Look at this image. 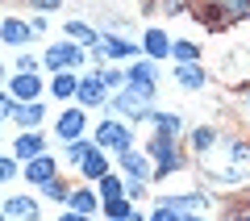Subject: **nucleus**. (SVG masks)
<instances>
[{
	"label": "nucleus",
	"mask_w": 250,
	"mask_h": 221,
	"mask_svg": "<svg viewBox=\"0 0 250 221\" xmlns=\"http://www.w3.org/2000/svg\"><path fill=\"white\" fill-rule=\"evenodd\" d=\"M38 9H54V4H59V0H34Z\"/></svg>",
	"instance_id": "36"
},
{
	"label": "nucleus",
	"mask_w": 250,
	"mask_h": 221,
	"mask_svg": "<svg viewBox=\"0 0 250 221\" xmlns=\"http://www.w3.org/2000/svg\"><path fill=\"white\" fill-rule=\"evenodd\" d=\"M13 155H17V159H38V155H42V138H38V133H21L17 146H13Z\"/></svg>",
	"instance_id": "15"
},
{
	"label": "nucleus",
	"mask_w": 250,
	"mask_h": 221,
	"mask_svg": "<svg viewBox=\"0 0 250 221\" xmlns=\"http://www.w3.org/2000/svg\"><path fill=\"white\" fill-rule=\"evenodd\" d=\"M4 213L17 217V221H38V204L29 200V196H13V200L4 204Z\"/></svg>",
	"instance_id": "14"
},
{
	"label": "nucleus",
	"mask_w": 250,
	"mask_h": 221,
	"mask_svg": "<svg viewBox=\"0 0 250 221\" xmlns=\"http://www.w3.org/2000/svg\"><path fill=\"white\" fill-rule=\"evenodd\" d=\"M213 142H217L213 130H196L192 133V146H196V151H213Z\"/></svg>",
	"instance_id": "27"
},
{
	"label": "nucleus",
	"mask_w": 250,
	"mask_h": 221,
	"mask_svg": "<svg viewBox=\"0 0 250 221\" xmlns=\"http://www.w3.org/2000/svg\"><path fill=\"white\" fill-rule=\"evenodd\" d=\"M171 54H175V63H196V46H192V42H175Z\"/></svg>",
	"instance_id": "26"
},
{
	"label": "nucleus",
	"mask_w": 250,
	"mask_h": 221,
	"mask_svg": "<svg viewBox=\"0 0 250 221\" xmlns=\"http://www.w3.org/2000/svg\"><path fill=\"white\" fill-rule=\"evenodd\" d=\"M42 192L50 196V200H67V196H71V192H67V188L59 184V179H50V184H42Z\"/></svg>",
	"instance_id": "31"
},
{
	"label": "nucleus",
	"mask_w": 250,
	"mask_h": 221,
	"mask_svg": "<svg viewBox=\"0 0 250 221\" xmlns=\"http://www.w3.org/2000/svg\"><path fill=\"white\" fill-rule=\"evenodd\" d=\"M150 121H154V125H159V130H163V133H179V130H184V121H179V117H175V113H154V117H150Z\"/></svg>",
	"instance_id": "21"
},
{
	"label": "nucleus",
	"mask_w": 250,
	"mask_h": 221,
	"mask_svg": "<svg viewBox=\"0 0 250 221\" xmlns=\"http://www.w3.org/2000/svg\"><path fill=\"white\" fill-rule=\"evenodd\" d=\"M175 133H163V130H154V138H150V155L159 159V167L163 171H179V159H175Z\"/></svg>",
	"instance_id": "5"
},
{
	"label": "nucleus",
	"mask_w": 250,
	"mask_h": 221,
	"mask_svg": "<svg viewBox=\"0 0 250 221\" xmlns=\"http://www.w3.org/2000/svg\"><path fill=\"white\" fill-rule=\"evenodd\" d=\"M121 167L129 171L134 179H146V176H150V163H146L138 151H125V155H121Z\"/></svg>",
	"instance_id": "16"
},
{
	"label": "nucleus",
	"mask_w": 250,
	"mask_h": 221,
	"mask_svg": "<svg viewBox=\"0 0 250 221\" xmlns=\"http://www.w3.org/2000/svg\"><path fill=\"white\" fill-rule=\"evenodd\" d=\"M71 159H75V167H80L83 176L104 179V155H100L96 146H88V142H71Z\"/></svg>",
	"instance_id": "2"
},
{
	"label": "nucleus",
	"mask_w": 250,
	"mask_h": 221,
	"mask_svg": "<svg viewBox=\"0 0 250 221\" xmlns=\"http://www.w3.org/2000/svg\"><path fill=\"white\" fill-rule=\"evenodd\" d=\"M13 176H17V159L0 155V184H4V179H13Z\"/></svg>",
	"instance_id": "32"
},
{
	"label": "nucleus",
	"mask_w": 250,
	"mask_h": 221,
	"mask_svg": "<svg viewBox=\"0 0 250 221\" xmlns=\"http://www.w3.org/2000/svg\"><path fill=\"white\" fill-rule=\"evenodd\" d=\"M67 34H71V38H80V42H96V34H92V29L83 25V21H67Z\"/></svg>",
	"instance_id": "28"
},
{
	"label": "nucleus",
	"mask_w": 250,
	"mask_h": 221,
	"mask_svg": "<svg viewBox=\"0 0 250 221\" xmlns=\"http://www.w3.org/2000/svg\"><path fill=\"white\" fill-rule=\"evenodd\" d=\"M150 92H138V88H129V92H121L117 96V113H125V117H150Z\"/></svg>",
	"instance_id": "4"
},
{
	"label": "nucleus",
	"mask_w": 250,
	"mask_h": 221,
	"mask_svg": "<svg viewBox=\"0 0 250 221\" xmlns=\"http://www.w3.org/2000/svg\"><path fill=\"white\" fill-rule=\"evenodd\" d=\"M121 179H117V176H104V179H100V196H104V200H121Z\"/></svg>",
	"instance_id": "22"
},
{
	"label": "nucleus",
	"mask_w": 250,
	"mask_h": 221,
	"mask_svg": "<svg viewBox=\"0 0 250 221\" xmlns=\"http://www.w3.org/2000/svg\"><path fill=\"white\" fill-rule=\"evenodd\" d=\"M29 34H34V29H29V25H21L17 17H13V21H4V42L21 46V42H29Z\"/></svg>",
	"instance_id": "19"
},
{
	"label": "nucleus",
	"mask_w": 250,
	"mask_h": 221,
	"mask_svg": "<svg viewBox=\"0 0 250 221\" xmlns=\"http://www.w3.org/2000/svg\"><path fill=\"white\" fill-rule=\"evenodd\" d=\"M62 221H83V213H67V217H62Z\"/></svg>",
	"instance_id": "37"
},
{
	"label": "nucleus",
	"mask_w": 250,
	"mask_h": 221,
	"mask_svg": "<svg viewBox=\"0 0 250 221\" xmlns=\"http://www.w3.org/2000/svg\"><path fill=\"white\" fill-rule=\"evenodd\" d=\"M205 176L217 179V184L250 179V146L246 142H217V151L205 155Z\"/></svg>",
	"instance_id": "1"
},
{
	"label": "nucleus",
	"mask_w": 250,
	"mask_h": 221,
	"mask_svg": "<svg viewBox=\"0 0 250 221\" xmlns=\"http://www.w3.org/2000/svg\"><path fill=\"white\" fill-rule=\"evenodd\" d=\"M75 88H80V84H75L71 75H54V88L50 92H54V96H75Z\"/></svg>",
	"instance_id": "25"
},
{
	"label": "nucleus",
	"mask_w": 250,
	"mask_h": 221,
	"mask_svg": "<svg viewBox=\"0 0 250 221\" xmlns=\"http://www.w3.org/2000/svg\"><path fill=\"white\" fill-rule=\"evenodd\" d=\"M80 133H83V109H67V113L59 117V138L80 142Z\"/></svg>",
	"instance_id": "9"
},
{
	"label": "nucleus",
	"mask_w": 250,
	"mask_h": 221,
	"mask_svg": "<svg viewBox=\"0 0 250 221\" xmlns=\"http://www.w3.org/2000/svg\"><path fill=\"white\" fill-rule=\"evenodd\" d=\"M246 13H250V0H213V9L205 13V25L217 29V25H225V21L246 17Z\"/></svg>",
	"instance_id": "3"
},
{
	"label": "nucleus",
	"mask_w": 250,
	"mask_h": 221,
	"mask_svg": "<svg viewBox=\"0 0 250 221\" xmlns=\"http://www.w3.org/2000/svg\"><path fill=\"white\" fill-rule=\"evenodd\" d=\"M175 80H179V88H188V92H196L200 84H205V71H200L196 63H179V67H175Z\"/></svg>",
	"instance_id": "13"
},
{
	"label": "nucleus",
	"mask_w": 250,
	"mask_h": 221,
	"mask_svg": "<svg viewBox=\"0 0 250 221\" xmlns=\"http://www.w3.org/2000/svg\"><path fill=\"white\" fill-rule=\"evenodd\" d=\"M163 204H167V209H175V213H200V217H205L208 204H213V196L192 192V196H175V200H163Z\"/></svg>",
	"instance_id": "8"
},
{
	"label": "nucleus",
	"mask_w": 250,
	"mask_h": 221,
	"mask_svg": "<svg viewBox=\"0 0 250 221\" xmlns=\"http://www.w3.org/2000/svg\"><path fill=\"white\" fill-rule=\"evenodd\" d=\"M38 92H42V84H38L34 75H13V100H21V105H34Z\"/></svg>",
	"instance_id": "10"
},
{
	"label": "nucleus",
	"mask_w": 250,
	"mask_h": 221,
	"mask_svg": "<svg viewBox=\"0 0 250 221\" xmlns=\"http://www.w3.org/2000/svg\"><path fill=\"white\" fill-rule=\"evenodd\" d=\"M96 54H100V59H125V54H134V46H129V42H117V38H104Z\"/></svg>",
	"instance_id": "18"
},
{
	"label": "nucleus",
	"mask_w": 250,
	"mask_h": 221,
	"mask_svg": "<svg viewBox=\"0 0 250 221\" xmlns=\"http://www.w3.org/2000/svg\"><path fill=\"white\" fill-rule=\"evenodd\" d=\"M146 50H150V54H167V50H171L167 34H159V29H150V34H146Z\"/></svg>",
	"instance_id": "23"
},
{
	"label": "nucleus",
	"mask_w": 250,
	"mask_h": 221,
	"mask_svg": "<svg viewBox=\"0 0 250 221\" xmlns=\"http://www.w3.org/2000/svg\"><path fill=\"white\" fill-rule=\"evenodd\" d=\"M96 80L104 84V88H121V71H117V67H104V71L96 75Z\"/></svg>",
	"instance_id": "30"
},
{
	"label": "nucleus",
	"mask_w": 250,
	"mask_h": 221,
	"mask_svg": "<svg viewBox=\"0 0 250 221\" xmlns=\"http://www.w3.org/2000/svg\"><path fill=\"white\" fill-rule=\"evenodd\" d=\"M71 63H83V54L75 50L71 42H59V46L46 50V67H50V71H62V67H71Z\"/></svg>",
	"instance_id": "7"
},
{
	"label": "nucleus",
	"mask_w": 250,
	"mask_h": 221,
	"mask_svg": "<svg viewBox=\"0 0 250 221\" xmlns=\"http://www.w3.org/2000/svg\"><path fill=\"white\" fill-rule=\"evenodd\" d=\"M25 176H29V184H50V179H54V159H46V155L29 159Z\"/></svg>",
	"instance_id": "11"
},
{
	"label": "nucleus",
	"mask_w": 250,
	"mask_h": 221,
	"mask_svg": "<svg viewBox=\"0 0 250 221\" xmlns=\"http://www.w3.org/2000/svg\"><path fill=\"white\" fill-rule=\"evenodd\" d=\"M0 80H4V71H0Z\"/></svg>",
	"instance_id": "39"
},
{
	"label": "nucleus",
	"mask_w": 250,
	"mask_h": 221,
	"mask_svg": "<svg viewBox=\"0 0 250 221\" xmlns=\"http://www.w3.org/2000/svg\"><path fill=\"white\" fill-rule=\"evenodd\" d=\"M125 221H142V217H138V213H129V217H125Z\"/></svg>",
	"instance_id": "38"
},
{
	"label": "nucleus",
	"mask_w": 250,
	"mask_h": 221,
	"mask_svg": "<svg viewBox=\"0 0 250 221\" xmlns=\"http://www.w3.org/2000/svg\"><path fill=\"white\" fill-rule=\"evenodd\" d=\"M129 84H134L138 92H150V96H154V63H134Z\"/></svg>",
	"instance_id": "12"
},
{
	"label": "nucleus",
	"mask_w": 250,
	"mask_h": 221,
	"mask_svg": "<svg viewBox=\"0 0 250 221\" xmlns=\"http://www.w3.org/2000/svg\"><path fill=\"white\" fill-rule=\"evenodd\" d=\"M104 209H108V217H113V221L129 217V204H125V200H104Z\"/></svg>",
	"instance_id": "29"
},
{
	"label": "nucleus",
	"mask_w": 250,
	"mask_h": 221,
	"mask_svg": "<svg viewBox=\"0 0 250 221\" xmlns=\"http://www.w3.org/2000/svg\"><path fill=\"white\" fill-rule=\"evenodd\" d=\"M179 221H205L200 213H179Z\"/></svg>",
	"instance_id": "35"
},
{
	"label": "nucleus",
	"mask_w": 250,
	"mask_h": 221,
	"mask_svg": "<svg viewBox=\"0 0 250 221\" xmlns=\"http://www.w3.org/2000/svg\"><path fill=\"white\" fill-rule=\"evenodd\" d=\"M67 200H71L75 213H92V209H96V196H92V192H71Z\"/></svg>",
	"instance_id": "24"
},
{
	"label": "nucleus",
	"mask_w": 250,
	"mask_h": 221,
	"mask_svg": "<svg viewBox=\"0 0 250 221\" xmlns=\"http://www.w3.org/2000/svg\"><path fill=\"white\" fill-rule=\"evenodd\" d=\"M13 117H17V125H38L42 121V105H17Z\"/></svg>",
	"instance_id": "20"
},
{
	"label": "nucleus",
	"mask_w": 250,
	"mask_h": 221,
	"mask_svg": "<svg viewBox=\"0 0 250 221\" xmlns=\"http://www.w3.org/2000/svg\"><path fill=\"white\" fill-rule=\"evenodd\" d=\"M75 96H80L83 105H100V100H104V84L100 80H83L80 88H75Z\"/></svg>",
	"instance_id": "17"
},
{
	"label": "nucleus",
	"mask_w": 250,
	"mask_h": 221,
	"mask_svg": "<svg viewBox=\"0 0 250 221\" xmlns=\"http://www.w3.org/2000/svg\"><path fill=\"white\" fill-rule=\"evenodd\" d=\"M13 109H17V100H9V96H0V117H13Z\"/></svg>",
	"instance_id": "34"
},
{
	"label": "nucleus",
	"mask_w": 250,
	"mask_h": 221,
	"mask_svg": "<svg viewBox=\"0 0 250 221\" xmlns=\"http://www.w3.org/2000/svg\"><path fill=\"white\" fill-rule=\"evenodd\" d=\"M150 221H179V213H175V209H167V204H159V213H154Z\"/></svg>",
	"instance_id": "33"
},
{
	"label": "nucleus",
	"mask_w": 250,
	"mask_h": 221,
	"mask_svg": "<svg viewBox=\"0 0 250 221\" xmlns=\"http://www.w3.org/2000/svg\"><path fill=\"white\" fill-rule=\"evenodd\" d=\"M96 142H100V146H113V151H129V130H125V125H117V121H104V125H100V130H96Z\"/></svg>",
	"instance_id": "6"
}]
</instances>
